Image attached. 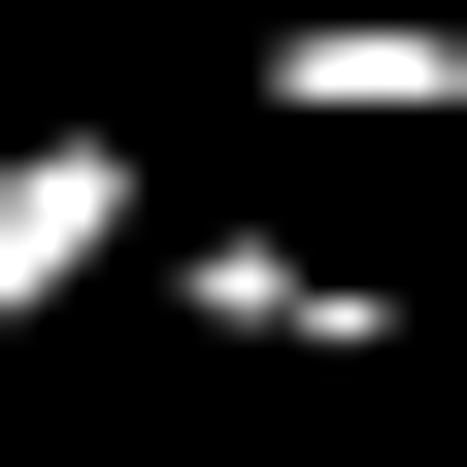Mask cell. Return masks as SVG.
Wrapping results in <instances>:
<instances>
[{"mask_svg":"<svg viewBox=\"0 0 467 467\" xmlns=\"http://www.w3.org/2000/svg\"><path fill=\"white\" fill-rule=\"evenodd\" d=\"M167 334H201V368H400V267H301V234H201V267H167Z\"/></svg>","mask_w":467,"mask_h":467,"instance_id":"obj_2","label":"cell"},{"mask_svg":"<svg viewBox=\"0 0 467 467\" xmlns=\"http://www.w3.org/2000/svg\"><path fill=\"white\" fill-rule=\"evenodd\" d=\"M100 267H134V100H34V134H0V368H34Z\"/></svg>","mask_w":467,"mask_h":467,"instance_id":"obj_1","label":"cell"}]
</instances>
